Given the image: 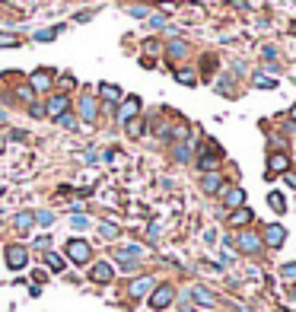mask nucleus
Wrapping results in <instances>:
<instances>
[{
	"label": "nucleus",
	"instance_id": "21",
	"mask_svg": "<svg viewBox=\"0 0 296 312\" xmlns=\"http://www.w3.org/2000/svg\"><path fill=\"white\" fill-rule=\"evenodd\" d=\"M194 300H198V302H207V306H210V302H214L210 290H204V287H198V290H194Z\"/></svg>",
	"mask_w": 296,
	"mask_h": 312
},
{
	"label": "nucleus",
	"instance_id": "27",
	"mask_svg": "<svg viewBox=\"0 0 296 312\" xmlns=\"http://www.w3.org/2000/svg\"><path fill=\"white\" fill-rule=\"evenodd\" d=\"M255 83H258V86H264V90H271V86H274L271 80H268V76H255Z\"/></svg>",
	"mask_w": 296,
	"mask_h": 312
},
{
	"label": "nucleus",
	"instance_id": "33",
	"mask_svg": "<svg viewBox=\"0 0 296 312\" xmlns=\"http://www.w3.org/2000/svg\"><path fill=\"white\" fill-rule=\"evenodd\" d=\"M293 118H296V106H293Z\"/></svg>",
	"mask_w": 296,
	"mask_h": 312
},
{
	"label": "nucleus",
	"instance_id": "24",
	"mask_svg": "<svg viewBox=\"0 0 296 312\" xmlns=\"http://www.w3.org/2000/svg\"><path fill=\"white\" fill-rule=\"evenodd\" d=\"M176 76L182 83H194V74H191V70H176Z\"/></svg>",
	"mask_w": 296,
	"mask_h": 312
},
{
	"label": "nucleus",
	"instance_id": "17",
	"mask_svg": "<svg viewBox=\"0 0 296 312\" xmlns=\"http://www.w3.org/2000/svg\"><path fill=\"white\" fill-rule=\"evenodd\" d=\"M45 264H48L54 274H58V271H64V258H60V255H54V252H48V255H45Z\"/></svg>",
	"mask_w": 296,
	"mask_h": 312
},
{
	"label": "nucleus",
	"instance_id": "4",
	"mask_svg": "<svg viewBox=\"0 0 296 312\" xmlns=\"http://www.w3.org/2000/svg\"><path fill=\"white\" fill-rule=\"evenodd\" d=\"M284 239H286V230L280 226V223H271V226H264V246H271V248H280L284 246Z\"/></svg>",
	"mask_w": 296,
	"mask_h": 312
},
{
	"label": "nucleus",
	"instance_id": "2",
	"mask_svg": "<svg viewBox=\"0 0 296 312\" xmlns=\"http://www.w3.org/2000/svg\"><path fill=\"white\" fill-rule=\"evenodd\" d=\"M26 262H29V252H26V246H20V242H10V246H6V268H13V271H22Z\"/></svg>",
	"mask_w": 296,
	"mask_h": 312
},
{
	"label": "nucleus",
	"instance_id": "22",
	"mask_svg": "<svg viewBox=\"0 0 296 312\" xmlns=\"http://www.w3.org/2000/svg\"><path fill=\"white\" fill-rule=\"evenodd\" d=\"M16 226H20V230H29L32 226V214H20V216H16Z\"/></svg>",
	"mask_w": 296,
	"mask_h": 312
},
{
	"label": "nucleus",
	"instance_id": "26",
	"mask_svg": "<svg viewBox=\"0 0 296 312\" xmlns=\"http://www.w3.org/2000/svg\"><path fill=\"white\" fill-rule=\"evenodd\" d=\"M38 223H45V226H48V223H54V216H51L48 210H42V214H38Z\"/></svg>",
	"mask_w": 296,
	"mask_h": 312
},
{
	"label": "nucleus",
	"instance_id": "19",
	"mask_svg": "<svg viewBox=\"0 0 296 312\" xmlns=\"http://www.w3.org/2000/svg\"><path fill=\"white\" fill-rule=\"evenodd\" d=\"M118 264H121V271H134L137 268V262L130 255H124V252H118Z\"/></svg>",
	"mask_w": 296,
	"mask_h": 312
},
{
	"label": "nucleus",
	"instance_id": "23",
	"mask_svg": "<svg viewBox=\"0 0 296 312\" xmlns=\"http://www.w3.org/2000/svg\"><path fill=\"white\" fill-rule=\"evenodd\" d=\"M58 32H60V29H42V32H38L36 38H38V42H51V38L58 36Z\"/></svg>",
	"mask_w": 296,
	"mask_h": 312
},
{
	"label": "nucleus",
	"instance_id": "6",
	"mask_svg": "<svg viewBox=\"0 0 296 312\" xmlns=\"http://www.w3.org/2000/svg\"><path fill=\"white\" fill-rule=\"evenodd\" d=\"M90 277L96 284H108L112 277H115V268H112L108 262H99V264H92V271H90Z\"/></svg>",
	"mask_w": 296,
	"mask_h": 312
},
{
	"label": "nucleus",
	"instance_id": "29",
	"mask_svg": "<svg viewBox=\"0 0 296 312\" xmlns=\"http://www.w3.org/2000/svg\"><path fill=\"white\" fill-rule=\"evenodd\" d=\"M130 13H134L137 20H144V16H146V10H144V6H130Z\"/></svg>",
	"mask_w": 296,
	"mask_h": 312
},
{
	"label": "nucleus",
	"instance_id": "5",
	"mask_svg": "<svg viewBox=\"0 0 296 312\" xmlns=\"http://www.w3.org/2000/svg\"><path fill=\"white\" fill-rule=\"evenodd\" d=\"M258 248H261V236H255V232H239V252L255 255Z\"/></svg>",
	"mask_w": 296,
	"mask_h": 312
},
{
	"label": "nucleus",
	"instance_id": "11",
	"mask_svg": "<svg viewBox=\"0 0 296 312\" xmlns=\"http://www.w3.org/2000/svg\"><path fill=\"white\" fill-rule=\"evenodd\" d=\"M230 223L232 226H246V223H252V210L248 207H236V210L230 214Z\"/></svg>",
	"mask_w": 296,
	"mask_h": 312
},
{
	"label": "nucleus",
	"instance_id": "20",
	"mask_svg": "<svg viewBox=\"0 0 296 312\" xmlns=\"http://www.w3.org/2000/svg\"><path fill=\"white\" fill-rule=\"evenodd\" d=\"M99 232H102L106 239H115V236H118V226H112V223H99Z\"/></svg>",
	"mask_w": 296,
	"mask_h": 312
},
{
	"label": "nucleus",
	"instance_id": "12",
	"mask_svg": "<svg viewBox=\"0 0 296 312\" xmlns=\"http://www.w3.org/2000/svg\"><path fill=\"white\" fill-rule=\"evenodd\" d=\"M137 112H140V99H137V96H130V99L124 102V106H121V118L130 121V118H137Z\"/></svg>",
	"mask_w": 296,
	"mask_h": 312
},
{
	"label": "nucleus",
	"instance_id": "14",
	"mask_svg": "<svg viewBox=\"0 0 296 312\" xmlns=\"http://www.w3.org/2000/svg\"><path fill=\"white\" fill-rule=\"evenodd\" d=\"M268 166H271V172H286L290 169V160H286L284 153H274L271 160H268Z\"/></svg>",
	"mask_w": 296,
	"mask_h": 312
},
{
	"label": "nucleus",
	"instance_id": "16",
	"mask_svg": "<svg viewBox=\"0 0 296 312\" xmlns=\"http://www.w3.org/2000/svg\"><path fill=\"white\" fill-rule=\"evenodd\" d=\"M268 204H271V210H277V214H284V210H286V198H284V194H277V192L268 194Z\"/></svg>",
	"mask_w": 296,
	"mask_h": 312
},
{
	"label": "nucleus",
	"instance_id": "15",
	"mask_svg": "<svg viewBox=\"0 0 296 312\" xmlns=\"http://www.w3.org/2000/svg\"><path fill=\"white\" fill-rule=\"evenodd\" d=\"M80 112H83L86 121H92V118H96V99H92V96H83V99H80Z\"/></svg>",
	"mask_w": 296,
	"mask_h": 312
},
{
	"label": "nucleus",
	"instance_id": "3",
	"mask_svg": "<svg viewBox=\"0 0 296 312\" xmlns=\"http://www.w3.org/2000/svg\"><path fill=\"white\" fill-rule=\"evenodd\" d=\"M172 300H176V287H169V284H162V287H156L150 293V306L153 309H166Z\"/></svg>",
	"mask_w": 296,
	"mask_h": 312
},
{
	"label": "nucleus",
	"instance_id": "31",
	"mask_svg": "<svg viewBox=\"0 0 296 312\" xmlns=\"http://www.w3.org/2000/svg\"><path fill=\"white\" fill-rule=\"evenodd\" d=\"M182 312H194V309H182Z\"/></svg>",
	"mask_w": 296,
	"mask_h": 312
},
{
	"label": "nucleus",
	"instance_id": "28",
	"mask_svg": "<svg viewBox=\"0 0 296 312\" xmlns=\"http://www.w3.org/2000/svg\"><path fill=\"white\" fill-rule=\"evenodd\" d=\"M182 51H185V45H178V42H176V45H172V48H169V54H172V58H178V54H182Z\"/></svg>",
	"mask_w": 296,
	"mask_h": 312
},
{
	"label": "nucleus",
	"instance_id": "13",
	"mask_svg": "<svg viewBox=\"0 0 296 312\" xmlns=\"http://www.w3.org/2000/svg\"><path fill=\"white\" fill-rule=\"evenodd\" d=\"M201 185H204V192H207V194H216V192H220V185H223V178L216 176V172H207Z\"/></svg>",
	"mask_w": 296,
	"mask_h": 312
},
{
	"label": "nucleus",
	"instance_id": "18",
	"mask_svg": "<svg viewBox=\"0 0 296 312\" xmlns=\"http://www.w3.org/2000/svg\"><path fill=\"white\" fill-rule=\"evenodd\" d=\"M99 92H102L106 99H121V92H118V86H115V83H102V86H99Z\"/></svg>",
	"mask_w": 296,
	"mask_h": 312
},
{
	"label": "nucleus",
	"instance_id": "1",
	"mask_svg": "<svg viewBox=\"0 0 296 312\" xmlns=\"http://www.w3.org/2000/svg\"><path fill=\"white\" fill-rule=\"evenodd\" d=\"M67 258H70L74 264H86V262L92 258L90 242H83V239H70V242H67Z\"/></svg>",
	"mask_w": 296,
	"mask_h": 312
},
{
	"label": "nucleus",
	"instance_id": "10",
	"mask_svg": "<svg viewBox=\"0 0 296 312\" xmlns=\"http://www.w3.org/2000/svg\"><path fill=\"white\" fill-rule=\"evenodd\" d=\"M226 207H246V192L242 188H226Z\"/></svg>",
	"mask_w": 296,
	"mask_h": 312
},
{
	"label": "nucleus",
	"instance_id": "7",
	"mask_svg": "<svg viewBox=\"0 0 296 312\" xmlns=\"http://www.w3.org/2000/svg\"><path fill=\"white\" fill-rule=\"evenodd\" d=\"M51 80H54V74H51V70H36L29 83H32V90L45 92V90H51Z\"/></svg>",
	"mask_w": 296,
	"mask_h": 312
},
{
	"label": "nucleus",
	"instance_id": "9",
	"mask_svg": "<svg viewBox=\"0 0 296 312\" xmlns=\"http://www.w3.org/2000/svg\"><path fill=\"white\" fill-rule=\"evenodd\" d=\"M48 115L51 118H64L67 115V96H54L48 102Z\"/></svg>",
	"mask_w": 296,
	"mask_h": 312
},
{
	"label": "nucleus",
	"instance_id": "32",
	"mask_svg": "<svg viewBox=\"0 0 296 312\" xmlns=\"http://www.w3.org/2000/svg\"><path fill=\"white\" fill-rule=\"evenodd\" d=\"M232 312H246V309H232Z\"/></svg>",
	"mask_w": 296,
	"mask_h": 312
},
{
	"label": "nucleus",
	"instance_id": "30",
	"mask_svg": "<svg viewBox=\"0 0 296 312\" xmlns=\"http://www.w3.org/2000/svg\"><path fill=\"white\" fill-rule=\"evenodd\" d=\"M284 274H286V277H296V264H286V268H284Z\"/></svg>",
	"mask_w": 296,
	"mask_h": 312
},
{
	"label": "nucleus",
	"instance_id": "25",
	"mask_svg": "<svg viewBox=\"0 0 296 312\" xmlns=\"http://www.w3.org/2000/svg\"><path fill=\"white\" fill-rule=\"evenodd\" d=\"M0 45H20V38L16 36H0Z\"/></svg>",
	"mask_w": 296,
	"mask_h": 312
},
{
	"label": "nucleus",
	"instance_id": "8",
	"mask_svg": "<svg viewBox=\"0 0 296 312\" xmlns=\"http://www.w3.org/2000/svg\"><path fill=\"white\" fill-rule=\"evenodd\" d=\"M150 290H153V277H137V280L128 287L130 296H144V293H150Z\"/></svg>",
	"mask_w": 296,
	"mask_h": 312
}]
</instances>
